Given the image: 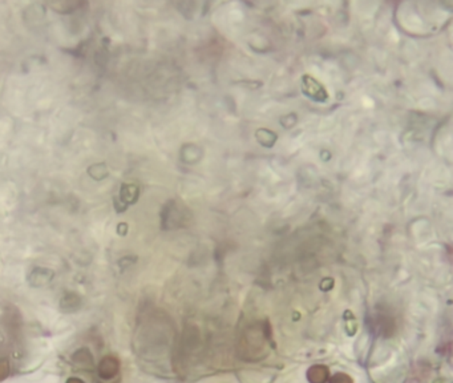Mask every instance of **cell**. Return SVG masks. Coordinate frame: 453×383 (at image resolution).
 Returning a JSON list of instances; mask_svg holds the SVG:
<instances>
[{"label":"cell","instance_id":"7a4b0ae2","mask_svg":"<svg viewBox=\"0 0 453 383\" xmlns=\"http://www.w3.org/2000/svg\"><path fill=\"white\" fill-rule=\"evenodd\" d=\"M328 375V368L323 365H315L307 371V381L310 383H327Z\"/></svg>","mask_w":453,"mask_h":383},{"label":"cell","instance_id":"6da1fadb","mask_svg":"<svg viewBox=\"0 0 453 383\" xmlns=\"http://www.w3.org/2000/svg\"><path fill=\"white\" fill-rule=\"evenodd\" d=\"M303 91H305V94L309 95V97L317 100V101H326L328 97L322 84L317 82L315 79H312L311 76L303 77Z\"/></svg>","mask_w":453,"mask_h":383},{"label":"cell","instance_id":"3957f363","mask_svg":"<svg viewBox=\"0 0 453 383\" xmlns=\"http://www.w3.org/2000/svg\"><path fill=\"white\" fill-rule=\"evenodd\" d=\"M328 383H354V381L346 372H336Z\"/></svg>","mask_w":453,"mask_h":383}]
</instances>
